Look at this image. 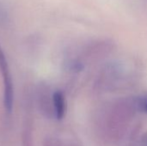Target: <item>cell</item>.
I'll use <instances>...</instances> for the list:
<instances>
[{"mask_svg": "<svg viewBox=\"0 0 147 146\" xmlns=\"http://www.w3.org/2000/svg\"><path fill=\"white\" fill-rule=\"evenodd\" d=\"M53 102L56 118L58 120L63 119L65 113V101L63 93L60 91H56L53 96Z\"/></svg>", "mask_w": 147, "mask_h": 146, "instance_id": "cell-2", "label": "cell"}, {"mask_svg": "<svg viewBox=\"0 0 147 146\" xmlns=\"http://www.w3.org/2000/svg\"><path fill=\"white\" fill-rule=\"evenodd\" d=\"M0 70L4 83V107L8 112H10L13 105V88L12 81L4 54L0 48Z\"/></svg>", "mask_w": 147, "mask_h": 146, "instance_id": "cell-1", "label": "cell"}, {"mask_svg": "<svg viewBox=\"0 0 147 146\" xmlns=\"http://www.w3.org/2000/svg\"><path fill=\"white\" fill-rule=\"evenodd\" d=\"M146 112H147V102H146Z\"/></svg>", "mask_w": 147, "mask_h": 146, "instance_id": "cell-3", "label": "cell"}]
</instances>
